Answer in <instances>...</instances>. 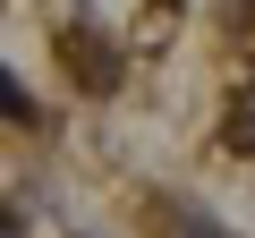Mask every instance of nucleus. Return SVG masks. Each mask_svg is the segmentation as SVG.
<instances>
[{
  "instance_id": "f257e3e1",
  "label": "nucleus",
  "mask_w": 255,
  "mask_h": 238,
  "mask_svg": "<svg viewBox=\"0 0 255 238\" xmlns=\"http://www.w3.org/2000/svg\"><path fill=\"white\" fill-rule=\"evenodd\" d=\"M0 111H26V94H17V77L0 68Z\"/></svg>"
}]
</instances>
